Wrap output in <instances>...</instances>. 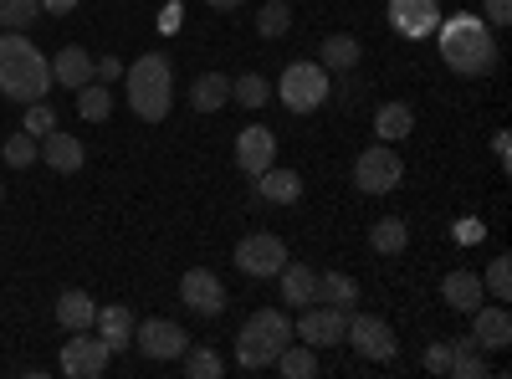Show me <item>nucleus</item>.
<instances>
[{
	"mask_svg": "<svg viewBox=\"0 0 512 379\" xmlns=\"http://www.w3.org/2000/svg\"><path fill=\"white\" fill-rule=\"evenodd\" d=\"M436 31H441V62L456 77H487V72H497V57L502 52H497V36H492V26L482 16L456 11Z\"/></svg>",
	"mask_w": 512,
	"mask_h": 379,
	"instance_id": "f257e3e1",
	"label": "nucleus"
},
{
	"mask_svg": "<svg viewBox=\"0 0 512 379\" xmlns=\"http://www.w3.org/2000/svg\"><path fill=\"white\" fill-rule=\"evenodd\" d=\"M47 88H52V62L36 52L31 36L6 31L0 36V93L16 103H36L47 98Z\"/></svg>",
	"mask_w": 512,
	"mask_h": 379,
	"instance_id": "f03ea898",
	"label": "nucleus"
},
{
	"mask_svg": "<svg viewBox=\"0 0 512 379\" xmlns=\"http://www.w3.org/2000/svg\"><path fill=\"white\" fill-rule=\"evenodd\" d=\"M123 88H128V108L144 123H164L175 108V67L164 52H144L134 67H123Z\"/></svg>",
	"mask_w": 512,
	"mask_h": 379,
	"instance_id": "7ed1b4c3",
	"label": "nucleus"
},
{
	"mask_svg": "<svg viewBox=\"0 0 512 379\" xmlns=\"http://www.w3.org/2000/svg\"><path fill=\"white\" fill-rule=\"evenodd\" d=\"M287 344H292V318L282 308H256L236 333V364L241 369H272Z\"/></svg>",
	"mask_w": 512,
	"mask_h": 379,
	"instance_id": "20e7f679",
	"label": "nucleus"
},
{
	"mask_svg": "<svg viewBox=\"0 0 512 379\" xmlns=\"http://www.w3.org/2000/svg\"><path fill=\"white\" fill-rule=\"evenodd\" d=\"M277 98L287 113H313L333 98V77L323 62H287L282 67V82H277Z\"/></svg>",
	"mask_w": 512,
	"mask_h": 379,
	"instance_id": "39448f33",
	"label": "nucleus"
},
{
	"mask_svg": "<svg viewBox=\"0 0 512 379\" xmlns=\"http://www.w3.org/2000/svg\"><path fill=\"white\" fill-rule=\"evenodd\" d=\"M400 180H405V164H400L395 144H369V149L354 159V185H359V195H390V190H400Z\"/></svg>",
	"mask_w": 512,
	"mask_h": 379,
	"instance_id": "423d86ee",
	"label": "nucleus"
},
{
	"mask_svg": "<svg viewBox=\"0 0 512 379\" xmlns=\"http://www.w3.org/2000/svg\"><path fill=\"white\" fill-rule=\"evenodd\" d=\"M344 328H349V308H333V303H308L303 318L292 323V333L303 339L308 349H333L344 344Z\"/></svg>",
	"mask_w": 512,
	"mask_h": 379,
	"instance_id": "0eeeda50",
	"label": "nucleus"
},
{
	"mask_svg": "<svg viewBox=\"0 0 512 379\" xmlns=\"http://www.w3.org/2000/svg\"><path fill=\"white\" fill-rule=\"evenodd\" d=\"M236 267L246 277H277L287 267V241L272 236V231H251L236 241Z\"/></svg>",
	"mask_w": 512,
	"mask_h": 379,
	"instance_id": "6e6552de",
	"label": "nucleus"
},
{
	"mask_svg": "<svg viewBox=\"0 0 512 379\" xmlns=\"http://www.w3.org/2000/svg\"><path fill=\"white\" fill-rule=\"evenodd\" d=\"M134 349L154 364H169L190 349V333L175 318H149V323H134Z\"/></svg>",
	"mask_w": 512,
	"mask_h": 379,
	"instance_id": "1a4fd4ad",
	"label": "nucleus"
},
{
	"mask_svg": "<svg viewBox=\"0 0 512 379\" xmlns=\"http://www.w3.org/2000/svg\"><path fill=\"white\" fill-rule=\"evenodd\" d=\"M108 344L98 339V333H88V328H77L72 339L62 344V374H72V379H98L103 369H108Z\"/></svg>",
	"mask_w": 512,
	"mask_h": 379,
	"instance_id": "9d476101",
	"label": "nucleus"
},
{
	"mask_svg": "<svg viewBox=\"0 0 512 379\" xmlns=\"http://www.w3.org/2000/svg\"><path fill=\"white\" fill-rule=\"evenodd\" d=\"M180 303H185L190 313H200V318H221V308H226V282L210 272V267H190V272L180 277Z\"/></svg>",
	"mask_w": 512,
	"mask_h": 379,
	"instance_id": "9b49d317",
	"label": "nucleus"
},
{
	"mask_svg": "<svg viewBox=\"0 0 512 379\" xmlns=\"http://www.w3.org/2000/svg\"><path fill=\"white\" fill-rule=\"evenodd\" d=\"M344 339L359 349V359H374V364L395 359V328L384 323V318H374V313H359V318H349Z\"/></svg>",
	"mask_w": 512,
	"mask_h": 379,
	"instance_id": "f8f14e48",
	"label": "nucleus"
},
{
	"mask_svg": "<svg viewBox=\"0 0 512 379\" xmlns=\"http://www.w3.org/2000/svg\"><path fill=\"white\" fill-rule=\"evenodd\" d=\"M236 164H241V175H262V170H272L277 164V134L272 129H262V123H251V129H241L236 134Z\"/></svg>",
	"mask_w": 512,
	"mask_h": 379,
	"instance_id": "ddd939ff",
	"label": "nucleus"
},
{
	"mask_svg": "<svg viewBox=\"0 0 512 379\" xmlns=\"http://www.w3.org/2000/svg\"><path fill=\"white\" fill-rule=\"evenodd\" d=\"M390 26H395L400 36H410V41L436 36L441 6H436V0H390Z\"/></svg>",
	"mask_w": 512,
	"mask_h": 379,
	"instance_id": "4468645a",
	"label": "nucleus"
},
{
	"mask_svg": "<svg viewBox=\"0 0 512 379\" xmlns=\"http://www.w3.org/2000/svg\"><path fill=\"white\" fill-rule=\"evenodd\" d=\"M472 339H477L487 354H502V349L512 344V313H507L502 303H482V308L472 313Z\"/></svg>",
	"mask_w": 512,
	"mask_h": 379,
	"instance_id": "2eb2a0df",
	"label": "nucleus"
},
{
	"mask_svg": "<svg viewBox=\"0 0 512 379\" xmlns=\"http://www.w3.org/2000/svg\"><path fill=\"white\" fill-rule=\"evenodd\" d=\"M482 298H487V287H482V277H477V272L456 267V272H446V277H441V303H446V308H456V313H477V308H482Z\"/></svg>",
	"mask_w": 512,
	"mask_h": 379,
	"instance_id": "dca6fc26",
	"label": "nucleus"
},
{
	"mask_svg": "<svg viewBox=\"0 0 512 379\" xmlns=\"http://www.w3.org/2000/svg\"><path fill=\"white\" fill-rule=\"evenodd\" d=\"M41 159H47L57 175H77L82 164H88V149H82V139L52 129V134H41Z\"/></svg>",
	"mask_w": 512,
	"mask_h": 379,
	"instance_id": "f3484780",
	"label": "nucleus"
},
{
	"mask_svg": "<svg viewBox=\"0 0 512 379\" xmlns=\"http://www.w3.org/2000/svg\"><path fill=\"white\" fill-rule=\"evenodd\" d=\"M256 195L272 200V205H297V200H303V175H297V170H277V164H272V170L256 175Z\"/></svg>",
	"mask_w": 512,
	"mask_h": 379,
	"instance_id": "a211bd4d",
	"label": "nucleus"
},
{
	"mask_svg": "<svg viewBox=\"0 0 512 379\" xmlns=\"http://www.w3.org/2000/svg\"><path fill=\"white\" fill-rule=\"evenodd\" d=\"M93 328H98V339H103L108 349H128V344H134V313H128L123 303H108V308H98Z\"/></svg>",
	"mask_w": 512,
	"mask_h": 379,
	"instance_id": "6ab92c4d",
	"label": "nucleus"
},
{
	"mask_svg": "<svg viewBox=\"0 0 512 379\" xmlns=\"http://www.w3.org/2000/svg\"><path fill=\"white\" fill-rule=\"evenodd\" d=\"M415 134V108L410 103H384L379 113H374V139L379 144H400V139H410Z\"/></svg>",
	"mask_w": 512,
	"mask_h": 379,
	"instance_id": "aec40b11",
	"label": "nucleus"
},
{
	"mask_svg": "<svg viewBox=\"0 0 512 379\" xmlns=\"http://www.w3.org/2000/svg\"><path fill=\"white\" fill-rule=\"evenodd\" d=\"M52 62V82H62V88H82V82H93V57L82 52V47H62L57 57H47Z\"/></svg>",
	"mask_w": 512,
	"mask_h": 379,
	"instance_id": "412c9836",
	"label": "nucleus"
},
{
	"mask_svg": "<svg viewBox=\"0 0 512 379\" xmlns=\"http://www.w3.org/2000/svg\"><path fill=\"white\" fill-rule=\"evenodd\" d=\"M190 103H195V113H221L231 103V77L226 72H200L195 88H190Z\"/></svg>",
	"mask_w": 512,
	"mask_h": 379,
	"instance_id": "4be33fe9",
	"label": "nucleus"
},
{
	"mask_svg": "<svg viewBox=\"0 0 512 379\" xmlns=\"http://www.w3.org/2000/svg\"><path fill=\"white\" fill-rule=\"evenodd\" d=\"M277 277H282V303H287V308H308V303H313L318 272H313L308 262H287Z\"/></svg>",
	"mask_w": 512,
	"mask_h": 379,
	"instance_id": "5701e85b",
	"label": "nucleus"
},
{
	"mask_svg": "<svg viewBox=\"0 0 512 379\" xmlns=\"http://www.w3.org/2000/svg\"><path fill=\"white\" fill-rule=\"evenodd\" d=\"M359 57H364V47H359V36H349V31L328 36L323 47H318V62H323L328 72H354V67H359Z\"/></svg>",
	"mask_w": 512,
	"mask_h": 379,
	"instance_id": "b1692460",
	"label": "nucleus"
},
{
	"mask_svg": "<svg viewBox=\"0 0 512 379\" xmlns=\"http://www.w3.org/2000/svg\"><path fill=\"white\" fill-rule=\"evenodd\" d=\"M93 318H98V303L88 298V292L67 287L62 298H57V323H62L67 333H77V328H93Z\"/></svg>",
	"mask_w": 512,
	"mask_h": 379,
	"instance_id": "393cba45",
	"label": "nucleus"
},
{
	"mask_svg": "<svg viewBox=\"0 0 512 379\" xmlns=\"http://www.w3.org/2000/svg\"><path fill=\"white\" fill-rule=\"evenodd\" d=\"M313 303H333V308H354L359 303V282L349 272H318Z\"/></svg>",
	"mask_w": 512,
	"mask_h": 379,
	"instance_id": "a878e982",
	"label": "nucleus"
},
{
	"mask_svg": "<svg viewBox=\"0 0 512 379\" xmlns=\"http://www.w3.org/2000/svg\"><path fill=\"white\" fill-rule=\"evenodd\" d=\"M487 349L477 339H451V374L456 379H487Z\"/></svg>",
	"mask_w": 512,
	"mask_h": 379,
	"instance_id": "bb28decb",
	"label": "nucleus"
},
{
	"mask_svg": "<svg viewBox=\"0 0 512 379\" xmlns=\"http://www.w3.org/2000/svg\"><path fill=\"white\" fill-rule=\"evenodd\" d=\"M369 246L379 251V257H400V251L410 246V226L400 216H384V221L369 226Z\"/></svg>",
	"mask_w": 512,
	"mask_h": 379,
	"instance_id": "cd10ccee",
	"label": "nucleus"
},
{
	"mask_svg": "<svg viewBox=\"0 0 512 379\" xmlns=\"http://www.w3.org/2000/svg\"><path fill=\"white\" fill-rule=\"evenodd\" d=\"M77 113L82 118H88V123H103L108 113H113V93H108V82H82V88H77Z\"/></svg>",
	"mask_w": 512,
	"mask_h": 379,
	"instance_id": "c85d7f7f",
	"label": "nucleus"
},
{
	"mask_svg": "<svg viewBox=\"0 0 512 379\" xmlns=\"http://www.w3.org/2000/svg\"><path fill=\"white\" fill-rule=\"evenodd\" d=\"M231 98H236L241 108L256 113V108H267V103H272V82H267L262 72H241V77L231 82Z\"/></svg>",
	"mask_w": 512,
	"mask_h": 379,
	"instance_id": "c756f323",
	"label": "nucleus"
},
{
	"mask_svg": "<svg viewBox=\"0 0 512 379\" xmlns=\"http://www.w3.org/2000/svg\"><path fill=\"white\" fill-rule=\"evenodd\" d=\"M277 374H287V379H313V374H318V349L287 344V349L277 354Z\"/></svg>",
	"mask_w": 512,
	"mask_h": 379,
	"instance_id": "7c9ffc66",
	"label": "nucleus"
},
{
	"mask_svg": "<svg viewBox=\"0 0 512 379\" xmlns=\"http://www.w3.org/2000/svg\"><path fill=\"white\" fill-rule=\"evenodd\" d=\"M287 31H292V6H287V0H267V6L256 11V36L277 41V36H287Z\"/></svg>",
	"mask_w": 512,
	"mask_h": 379,
	"instance_id": "2f4dec72",
	"label": "nucleus"
},
{
	"mask_svg": "<svg viewBox=\"0 0 512 379\" xmlns=\"http://www.w3.org/2000/svg\"><path fill=\"white\" fill-rule=\"evenodd\" d=\"M0 159H6L11 170H31V164L41 159V144H36V139H31L26 129H21V134H11V139H6V149H0Z\"/></svg>",
	"mask_w": 512,
	"mask_h": 379,
	"instance_id": "473e14b6",
	"label": "nucleus"
},
{
	"mask_svg": "<svg viewBox=\"0 0 512 379\" xmlns=\"http://www.w3.org/2000/svg\"><path fill=\"white\" fill-rule=\"evenodd\" d=\"M180 359H185V374L190 379H221L226 374V359L216 349H185Z\"/></svg>",
	"mask_w": 512,
	"mask_h": 379,
	"instance_id": "72a5a7b5",
	"label": "nucleus"
},
{
	"mask_svg": "<svg viewBox=\"0 0 512 379\" xmlns=\"http://www.w3.org/2000/svg\"><path fill=\"white\" fill-rule=\"evenodd\" d=\"M41 11V0H0V26L6 31H26Z\"/></svg>",
	"mask_w": 512,
	"mask_h": 379,
	"instance_id": "f704fd0d",
	"label": "nucleus"
},
{
	"mask_svg": "<svg viewBox=\"0 0 512 379\" xmlns=\"http://www.w3.org/2000/svg\"><path fill=\"white\" fill-rule=\"evenodd\" d=\"M21 129H26L31 139L52 134V129H57V108H52V103H41V98H36V103H26V123H21Z\"/></svg>",
	"mask_w": 512,
	"mask_h": 379,
	"instance_id": "c9c22d12",
	"label": "nucleus"
},
{
	"mask_svg": "<svg viewBox=\"0 0 512 379\" xmlns=\"http://www.w3.org/2000/svg\"><path fill=\"white\" fill-rule=\"evenodd\" d=\"M482 287L492 292L497 303H507V298H512V257H497V262L487 267V282H482Z\"/></svg>",
	"mask_w": 512,
	"mask_h": 379,
	"instance_id": "e433bc0d",
	"label": "nucleus"
},
{
	"mask_svg": "<svg viewBox=\"0 0 512 379\" xmlns=\"http://www.w3.org/2000/svg\"><path fill=\"white\" fill-rule=\"evenodd\" d=\"M425 369H431V374H451V339H436L431 349H425Z\"/></svg>",
	"mask_w": 512,
	"mask_h": 379,
	"instance_id": "4c0bfd02",
	"label": "nucleus"
},
{
	"mask_svg": "<svg viewBox=\"0 0 512 379\" xmlns=\"http://www.w3.org/2000/svg\"><path fill=\"white\" fill-rule=\"evenodd\" d=\"M482 6H487V16H482V21H487L492 31L512 21V0H482Z\"/></svg>",
	"mask_w": 512,
	"mask_h": 379,
	"instance_id": "58836bf2",
	"label": "nucleus"
},
{
	"mask_svg": "<svg viewBox=\"0 0 512 379\" xmlns=\"http://www.w3.org/2000/svg\"><path fill=\"white\" fill-rule=\"evenodd\" d=\"M93 77H98V82H118V77H123V62H118V57H98V62H93Z\"/></svg>",
	"mask_w": 512,
	"mask_h": 379,
	"instance_id": "ea45409f",
	"label": "nucleus"
},
{
	"mask_svg": "<svg viewBox=\"0 0 512 379\" xmlns=\"http://www.w3.org/2000/svg\"><path fill=\"white\" fill-rule=\"evenodd\" d=\"M72 6H77V0H41V11H47V16H72Z\"/></svg>",
	"mask_w": 512,
	"mask_h": 379,
	"instance_id": "a19ab883",
	"label": "nucleus"
},
{
	"mask_svg": "<svg viewBox=\"0 0 512 379\" xmlns=\"http://www.w3.org/2000/svg\"><path fill=\"white\" fill-rule=\"evenodd\" d=\"M180 16H185L180 6H164V16H159V26H164V31H180Z\"/></svg>",
	"mask_w": 512,
	"mask_h": 379,
	"instance_id": "79ce46f5",
	"label": "nucleus"
},
{
	"mask_svg": "<svg viewBox=\"0 0 512 379\" xmlns=\"http://www.w3.org/2000/svg\"><path fill=\"white\" fill-rule=\"evenodd\" d=\"M492 149H497V159H502V164L512 159V144H507V134H497V139H492Z\"/></svg>",
	"mask_w": 512,
	"mask_h": 379,
	"instance_id": "37998d69",
	"label": "nucleus"
},
{
	"mask_svg": "<svg viewBox=\"0 0 512 379\" xmlns=\"http://www.w3.org/2000/svg\"><path fill=\"white\" fill-rule=\"evenodd\" d=\"M205 6H210V11H236L241 0H205Z\"/></svg>",
	"mask_w": 512,
	"mask_h": 379,
	"instance_id": "c03bdc74",
	"label": "nucleus"
},
{
	"mask_svg": "<svg viewBox=\"0 0 512 379\" xmlns=\"http://www.w3.org/2000/svg\"><path fill=\"white\" fill-rule=\"evenodd\" d=\"M0 200H6V185H0Z\"/></svg>",
	"mask_w": 512,
	"mask_h": 379,
	"instance_id": "a18cd8bd",
	"label": "nucleus"
}]
</instances>
